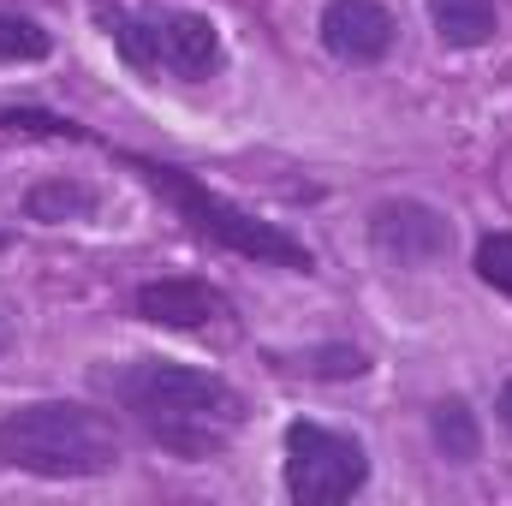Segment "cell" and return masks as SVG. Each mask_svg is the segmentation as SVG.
Segmentation results:
<instances>
[{
  "instance_id": "9",
  "label": "cell",
  "mask_w": 512,
  "mask_h": 506,
  "mask_svg": "<svg viewBox=\"0 0 512 506\" xmlns=\"http://www.w3.org/2000/svg\"><path fill=\"white\" fill-rule=\"evenodd\" d=\"M429 24L447 48H483L501 30L495 0H429Z\"/></svg>"
},
{
  "instance_id": "8",
  "label": "cell",
  "mask_w": 512,
  "mask_h": 506,
  "mask_svg": "<svg viewBox=\"0 0 512 506\" xmlns=\"http://www.w3.org/2000/svg\"><path fill=\"white\" fill-rule=\"evenodd\" d=\"M137 316L155 328H209V322H227L233 304L209 280H149L137 286Z\"/></svg>"
},
{
  "instance_id": "1",
  "label": "cell",
  "mask_w": 512,
  "mask_h": 506,
  "mask_svg": "<svg viewBox=\"0 0 512 506\" xmlns=\"http://www.w3.org/2000/svg\"><path fill=\"white\" fill-rule=\"evenodd\" d=\"M102 387L126 405L131 417L173 453L185 459H209L221 453L239 423H245V393L215 370H191V364H167V358H137L120 370H102Z\"/></svg>"
},
{
  "instance_id": "13",
  "label": "cell",
  "mask_w": 512,
  "mask_h": 506,
  "mask_svg": "<svg viewBox=\"0 0 512 506\" xmlns=\"http://www.w3.org/2000/svg\"><path fill=\"white\" fill-rule=\"evenodd\" d=\"M477 280L512 298V233H489L477 245Z\"/></svg>"
},
{
  "instance_id": "15",
  "label": "cell",
  "mask_w": 512,
  "mask_h": 506,
  "mask_svg": "<svg viewBox=\"0 0 512 506\" xmlns=\"http://www.w3.org/2000/svg\"><path fill=\"white\" fill-rule=\"evenodd\" d=\"M298 370H310V376H364L370 358L358 346H328V352H316V364H298Z\"/></svg>"
},
{
  "instance_id": "14",
  "label": "cell",
  "mask_w": 512,
  "mask_h": 506,
  "mask_svg": "<svg viewBox=\"0 0 512 506\" xmlns=\"http://www.w3.org/2000/svg\"><path fill=\"white\" fill-rule=\"evenodd\" d=\"M0 131H36V137H84L78 120L42 114V108H0Z\"/></svg>"
},
{
  "instance_id": "6",
  "label": "cell",
  "mask_w": 512,
  "mask_h": 506,
  "mask_svg": "<svg viewBox=\"0 0 512 506\" xmlns=\"http://www.w3.org/2000/svg\"><path fill=\"white\" fill-rule=\"evenodd\" d=\"M370 245L399 268H429L453 251V221L417 197H387L370 209Z\"/></svg>"
},
{
  "instance_id": "16",
  "label": "cell",
  "mask_w": 512,
  "mask_h": 506,
  "mask_svg": "<svg viewBox=\"0 0 512 506\" xmlns=\"http://www.w3.org/2000/svg\"><path fill=\"white\" fill-rule=\"evenodd\" d=\"M495 411H501V423H507V435H512V381L501 387V405H495Z\"/></svg>"
},
{
  "instance_id": "10",
  "label": "cell",
  "mask_w": 512,
  "mask_h": 506,
  "mask_svg": "<svg viewBox=\"0 0 512 506\" xmlns=\"http://www.w3.org/2000/svg\"><path fill=\"white\" fill-rule=\"evenodd\" d=\"M429 435H435V447H441V459H447V465H471V459H477V447H483L477 411H471L465 399H441V405L429 411Z\"/></svg>"
},
{
  "instance_id": "11",
  "label": "cell",
  "mask_w": 512,
  "mask_h": 506,
  "mask_svg": "<svg viewBox=\"0 0 512 506\" xmlns=\"http://www.w3.org/2000/svg\"><path fill=\"white\" fill-rule=\"evenodd\" d=\"M96 209V191L78 185V179H54V185H36L24 197V215L30 221H84Z\"/></svg>"
},
{
  "instance_id": "12",
  "label": "cell",
  "mask_w": 512,
  "mask_h": 506,
  "mask_svg": "<svg viewBox=\"0 0 512 506\" xmlns=\"http://www.w3.org/2000/svg\"><path fill=\"white\" fill-rule=\"evenodd\" d=\"M54 42L36 18H18V12H0V60H42Z\"/></svg>"
},
{
  "instance_id": "17",
  "label": "cell",
  "mask_w": 512,
  "mask_h": 506,
  "mask_svg": "<svg viewBox=\"0 0 512 506\" xmlns=\"http://www.w3.org/2000/svg\"><path fill=\"white\" fill-rule=\"evenodd\" d=\"M6 340H12V334H6V316H0V352H6Z\"/></svg>"
},
{
  "instance_id": "5",
  "label": "cell",
  "mask_w": 512,
  "mask_h": 506,
  "mask_svg": "<svg viewBox=\"0 0 512 506\" xmlns=\"http://www.w3.org/2000/svg\"><path fill=\"white\" fill-rule=\"evenodd\" d=\"M364 483H370L364 441L322 429V423H286V495L298 506L352 501Z\"/></svg>"
},
{
  "instance_id": "4",
  "label": "cell",
  "mask_w": 512,
  "mask_h": 506,
  "mask_svg": "<svg viewBox=\"0 0 512 506\" xmlns=\"http://www.w3.org/2000/svg\"><path fill=\"white\" fill-rule=\"evenodd\" d=\"M102 24L114 48L143 72H173V78H209L221 66V30L203 12H126L102 6Z\"/></svg>"
},
{
  "instance_id": "7",
  "label": "cell",
  "mask_w": 512,
  "mask_h": 506,
  "mask_svg": "<svg viewBox=\"0 0 512 506\" xmlns=\"http://www.w3.org/2000/svg\"><path fill=\"white\" fill-rule=\"evenodd\" d=\"M322 42L346 66H376L393 48V12L382 0H328L322 6Z\"/></svg>"
},
{
  "instance_id": "2",
  "label": "cell",
  "mask_w": 512,
  "mask_h": 506,
  "mask_svg": "<svg viewBox=\"0 0 512 506\" xmlns=\"http://www.w3.org/2000/svg\"><path fill=\"white\" fill-rule=\"evenodd\" d=\"M114 465H120V429L90 405L36 399L0 417V471L66 483V477H108Z\"/></svg>"
},
{
  "instance_id": "3",
  "label": "cell",
  "mask_w": 512,
  "mask_h": 506,
  "mask_svg": "<svg viewBox=\"0 0 512 506\" xmlns=\"http://www.w3.org/2000/svg\"><path fill=\"white\" fill-rule=\"evenodd\" d=\"M131 167L203 233V239H215V245H227V251L251 256V262H274V268H310V251L292 239V233H280V227H268V221H256L245 215L239 203H227V197H215L209 185H197L185 167H167V161H143V155H131Z\"/></svg>"
}]
</instances>
